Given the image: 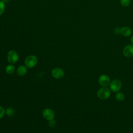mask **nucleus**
Returning <instances> with one entry per match:
<instances>
[{"label":"nucleus","mask_w":133,"mask_h":133,"mask_svg":"<svg viewBox=\"0 0 133 133\" xmlns=\"http://www.w3.org/2000/svg\"><path fill=\"white\" fill-rule=\"evenodd\" d=\"M15 71V67L12 64H9L6 68V72L8 74H12Z\"/></svg>","instance_id":"obj_11"},{"label":"nucleus","mask_w":133,"mask_h":133,"mask_svg":"<svg viewBox=\"0 0 133 133\" xmlns=\"http://www.w3.org/2000/svg\"><path fill=\"white\" fill-rule=\"evenodd\" d=\"M120 34L125 37H129L132 34V30L128 26H123L121 28Z\"/></svg>","instance_id":"obj_9"},{"label":"nucleus","mask_w":133,"mask_h":133,"mask_svg":"<svg viewBox=\"0 0 133 133\" xmlns=\"http://www.w3.org/2000/svg\"><path fill=\"white\" fill-rule=\"evenodd\" d=\"M37 58L34 55H31L26 58L24 61L25 66L29 68H33L37 63Z\"/></svg>","instance_id":"obj_2"},{"label":"nucleus","mask_w":133,"mask_h":133,"mask_svg":"<svg viewBox=\"0 0 133 133\" xmlns=\"http://www.w3.org/2000/svg\"><path fill=\"white\" fill-rule=\"evenodd\" d=\"M26 72H27V68L24 65L19 66L17 70V74L19 76H23L26 73Z\"/></svg>","instance_id":"obj_10"},{"label":"nucleus","mask_w":133,"mask_h":133,"mask_svg":"<svg viewBox=\"0 0 133 133\" xmlns=\"http://www.w3.org/2000/svg\"><path fill=\"white\" fill-rule=\"evenodd\" d=\"M56 124V122L54 120V119H52V120H50L48 122V125L49 126H50V127H53L55 126Z\"/></svg>","instance_id":"obj_17"},{"label":"nucleus","mask_w":133,"mask_h":133,"mask_svg":"<svg viewBox=\"0 0 133 133\" xmlns=\"http://www.w3.org/2000/svg\"><path fill=\"white\" fill-rule=\"evenodd\" d=\"M5 8V3L2 1H0V15H1L4 11Z\"/></svg>","instance_id":"obj_15"},{"label":"nucleus","mask_w":133,"mask_h":133,"mask_svg":"<svg viewBox=\"0 0 133 133\" xmlns=\"http://www.w3.org/2000/svg\"><path fill=\"white\" fill-rule=\"evenodd\" d=\"M130 3L131 0H120L121 5L124 7H128L130 4Z\"/></svg>","instance_id":"obj_13"},{"label":"nucleus","mask_w":133,"mask_h":133,"mask_svg":"<svg viewBox=\"0 0 133 133\" xmlns=\"http://www.w3.org/2000/svg\"><path fill=\"white\" fill-rule=\"evenodd\" d=\"M115 97L116 99L119 101H123L125 99V95L122 92H117L115 95Z\"/></svg>","instance_id":"obj_12"},{"label":"nucleus","mask_w":133,"mask_h":133,"mask_svg":"<svg viewBox=\"0 0 133 133\" xmlns=\"http://www.w3.org/2000/svg\"><path fill=\"white\" fill-rule=\"evenodd\" d=\"M130 42L132 45H133V36H132L130 38Z\"/></svg>","instance_id":"obj_19"},{"label":"nucleus","mask_w":133,"mask_h":133,"mask_svg":"<svg viewBox=\"0 0 133 133\" xmlns=\"http://www.w3.org/2000/svg\"><path fill=\"white\" fill-rule=\"evenodd\" d=\"M8 0H3V1H2L3 2H7Z\"/></svg>","instance_id":"obj_20"},{"label":"nucleus","mask_w":133,"mask_h":133,"mask_svg":"<svg viewBox=\"0 0 133 133\" xmlns=\"http://www.w3.org/2000/svg\"><path fill=\"white\" fill-rule=\"evenodd\" d=\"M6 114L8 116H12L15 114V111H14V109L12 108H8L6 109Z\"/></svg>","instance_id":"obj_14"},{"label":"nucleus","mask_w":133,"mask_h":133,"mask_svg":"<svg viewBox=\"0 0 133 133\" xmlns=\"http://www.w3.org/2000/svg\"><path fill=\"white\" fill-rule=\"evenodd\" d=\"M123 54L126 57H131L133 56V45H126L123 50Z\"/></svg>","instance_id":"obj_8"},{"label":"nucleus","mask_w":133,"mask_h":133,"mask_svg":"<svg viewBox=\"0 0 133 133\" xmlns=\"http://www.w3.org/2000/svg\"><path fill=\"white\" fill-rule=\"evenodd\" d=\"M52 76L57 79H60L63 77L64 75V71L62 69L59 68H55L51 71Z\"/></svg>","instance_id":"obj_6"},{"label":"nucleus","mask_w":133,"mask_h":133,"mask_svg":"<svg viewBox=\"0 0 133 133\" xmlns=\"http://www.w3.org/2000/svg\"><path fill=\"white\" fill-rule=\"evenodd\" d=\"M98 83L102 87H108L110 85L111 80L108 75L102 74L99 77Z\"/></svg>","instance_id":"obj_5"},{"label":"nucleus","mask_w":133,"mask_h":133,"mask_svg":"<svg viewBox=\"0 0 133 133\" xmlns=\"http://www.w3.org/2000/svg\"><path fill=\"white\" fill-rule=\"evenodd\" d=\"M5 111L4 109L0 105V119L3 117L4 114H5Z\"/></svg>","instance_id":"obj_18"},{"label":"nucleus","mask_w":133,"mask_h":133,"mask_svg":"<svg viewBox=\"0 0 133 133\" xmlns=\"http://www.w3.org/2000/svg\"><path fill=\"white\" fill-rule=\"evenodd\" d=\"M43 116L48 121L54 119L55 114L54 111L49 108L45 109L43 111Z\"/></svg>","instance_id":"obj_7"},{"label":"nucleus","mask_w":133,"mask_h":133,"mask_svg":"<svg viewBox=\"0 0 133 133\" xmlns=\"http://www.w3.org/2000/svg\"><path fill=\"white\" fill-rule=\"evenodd\" d=\"M109 86L111 91L117 92L119 91L122 88V82L118 79H115L111 82Z\"/></svg>","instance_id":"obj_3"},{"label":"nucleus","mask_w":133,"mask_h":133,"mask_svg":"<svg viewBox=\"0 0 133 133\" xmlns=\"http://www.w3.org/2000/svg\"><path fill=\"white\" fill-rule=\"evenodd\" d=\"M97 96L101 100H106L111 96V90L107 87H102L98 90Z\"/></svg>","instance_id":"obj_1"},{"label":"nucleus","mask_w":133,"mask_h":133,"mask_svg":"<svg viewBox=\"0 0 133 133\" xmlns=\"http://www.w3.org/2000/svg\"><path fill=\"white\" fill-rule=\"evenodd\" d=\"M7 58L8 62L11 64H14L16 63L19 59V56L17 52L15 50H10L7 55Z\"/></svg>","instance_id":"obj_4"},{"label":"nucleus","mask_w":133,"mask_h":133,"mask_svg":"<svg viewBox=\"0 0 133 133\" xmlns=\"http://www.w3.org/2000/svg\"><path fill=\"white\" fill-rule=\"evenodd\" d=\"M113 32L116 35L119 34L121 33V28L118 26H115L113 29Z\"/></svg>","instance_id":"obj_16"}]
</instances>
